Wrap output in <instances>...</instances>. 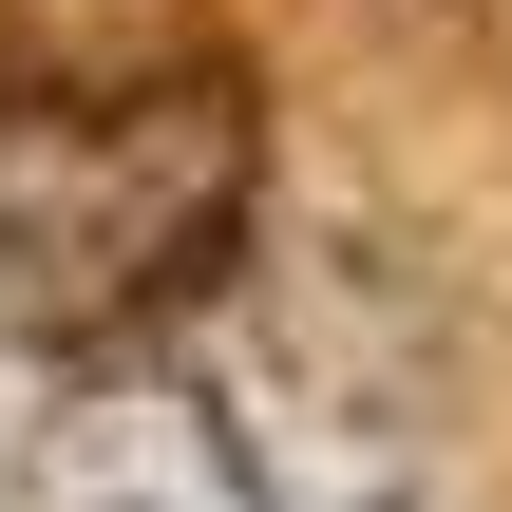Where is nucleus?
Here are the masks:
<instances>
[{
  "label": "nucleus",
  "instance_id": "2",
  "mask_svg": "<svg viewBox=\"0 0 512 512\" xmlns=\"http://www.w3.org/2000/svg\"><path fill=\"white\" fill-rule=\"evenodd\" d=\"M0 512H285V494H266V456H247V418H228L209 380L95 342V361L19 418Z\"/></svg>",
  "mask_w": 512,
  "mask_h": 512
},
{
  "label": "nucleus",
  "instance_id": "1",
  "mask_svg": "<svg viewBox=\"0 0 512 512\" xmlns=\"http://www.w3.org/2000/svg\"><path fill=\"white\" fill-rule=\"evenodd\" d=\"M266 114L228 57H114L0 95V323L38 342H133L247 247Z\"/></svg>",
  "mask_w": 512,
  "mask_h": 512
}]
</instances>
